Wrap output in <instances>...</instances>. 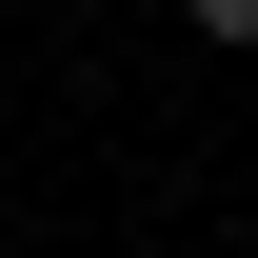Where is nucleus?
Wrapping results in <instances>:
<instances>
[{
    "mask_svg": "<svg viewBox=\"0 0 258 258\" xmlns=\"http://www.w3.org/2000/svg\"><path fill=\"white\" fill-rule=\"evenodd\" d=\"M199 40H258V0H199Z\"/></svg>",
    "mask_w": 258,
    "mask_h": 258,
    "instance_id": "f257e3e1",
    "label": "nucleus"
}]
</instances>
